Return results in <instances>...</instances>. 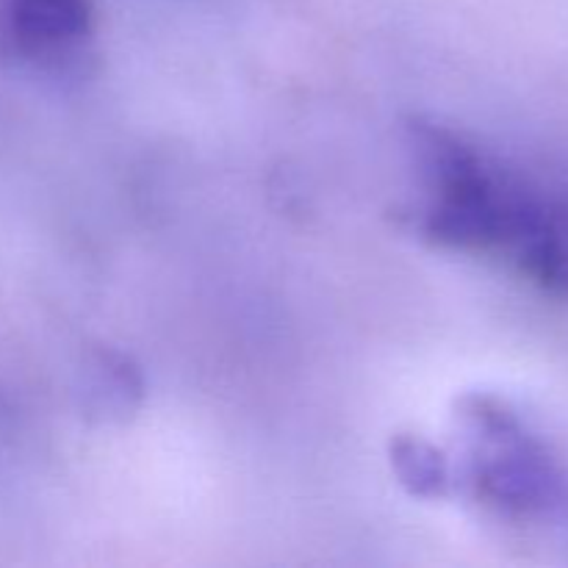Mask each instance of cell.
I'll list each match as a JSON object with an SVG mask.
<instances>
[{
  "label": "cell",
  "mask_w": 568,
  "mask_h": 568,
  "mask_svg": "<svg viewBox=\"0 0 568 568\" xmlns=\"http://www.w3.org/2000/svg\"><path fill=\"white\" fill-rule=\"evenodd\" d=\"M455 427L453 483L505 525L568 532V464L519 408L497 394H466Z\"/></svg>",
  "instance_id": "cell-1"
},
{
  "label": "cell",
  "mask_w": 568,
  "mask_h": 568,
  "mask_svg": "<svg viewBox=\"0 0 568 568\" xmlns=\"http://www.w3.org/2000/svg\"><path fill=\"white\" fill-rule=\"evenodd\" d=\"M92 44V0H0V61L14 70L70 75Z\"/></svg>",
  "instance_id": "cell-2"
},
{
  "label": "cell",
  "mask_w": 568,
  "mask_h": 568,
  "mask_svg": "<svg viewBox=\"0 0 568 568\" xmlns=\"http://www.w3.org/2000/svg\"><path fill=\"white\" fill-rule=\"evenodd\" d=\"M521 277L568 303V186L560 189L547 233L527 261Z\"/></svg>",
  "instance_id": "cell-3"
},
{
  "label": "cell",
  "mask_w": 568,
  "mask_h": 568,
  "mask_svg": "<svg viewBox=\"0 0 568 568\" xmlns=\"http://www.w3.org/2000/svg\"><path fill=\"white\" fill-rule=\"evenodd\" d=\"M394 466L399 480L419 497H444L453 488V464L422 438L394 444Z\"/></svg>",
  "instance_id": "cell-4"
}]
</instances>
